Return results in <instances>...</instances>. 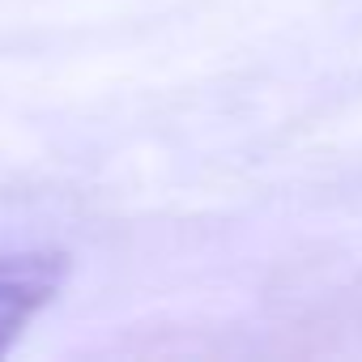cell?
<instances>
[{
	"label": "cell",
	"mask_w": 362,
	"mask_h": 362,
	"mask_svg": "<svg viewBox=\"0 0 362 362\" xmlns=\"http://www.w3.org/2000/svg\"><path fill=\"white\" fill-rule=\"evenodd\" d=\"M69 260L60 252H18L0 256V358L13 349L26 324L60 294Z\"/></svg>",
	"instance_id": "1"
}]
</instances>
